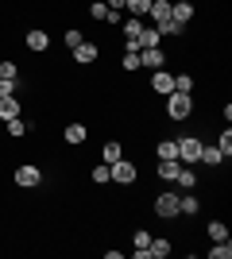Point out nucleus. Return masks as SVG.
Instances as JSON below:
<instances>
[{"label":"nucleus","mask_w":232,"mask_h":259,"mask_svg":"<svg viewBox=\"0 0 232 259\" xmlns=\"http://www.w3.org/2000/svg\"><path fill=\"white\" fill-rule=\"evenodd\" d=\"M23 43H27L31 54H47V51H51V35H47L43 27H31V31L23 35Z\"/></svg>","instance_id":"obj_8"},{"label":"nucleus","mask_w":232,"mask_h":259,"mask_svg":"<svg viewBox=\"0 0 232 259\" xmlns=\"http://www.w3.org/2000/svg\"><path fill=\"white\" fill-rule=\"evenodd\" d=\"M205 236L209 240H228V225H224V221H209V225H205Z\"/></svg>","instance_id":"obj_24"},{"label":"nucleus","mask_w":232,"mask_h":259,"mask_svg":"<svg viewBox=\"0 0 232 259\" xmlns=\"http://www.w3.org/2000/svg\"><path fill=\"white\" fill-rule=\"evenodd\" d=\"M201 213V201L194 190H186V194H178V217H198Z\"/></svg>","instance_id":"obj_11"},{"label":"nucleus","mask_w":232,"mask_h":259,"mask_svg":"<svg viewBox=\"0 0 232 259\" xmlns=\"http://www.w3.org/2000/svg\"><path fill=\"white\" fill-rule=\"evenodd\" d=\"M109 170H112V186H135V178H140V166L132 159H116Z\"/></svg>","instance_id":"obj_5"},{"label":"nucleus","mask_w":232,"mask_h":259,"mask_svg":"<svg viewBox=\"0 0 232 259\" xmlns=\"http://www.w3.org/2000/svg\"><path fill=\"white\" fill-rule=\"evenodd\" d=\"M147 8H151V0H124V12H128V16H140V20H144Z\"/></svg>","instance_id":"obj_25"},{"label":"nucleus","mask_w":232,"mask_h":259,"mask_svg":"<svg viewBox=\"0 0 232 259\" xmlns=\"http://www.w3.org/2000/svg\"><path fill=\"white\" fill-rule=\"evenodd\" d=\"M155 217H159V221H182V217H178V194L174 190H163V194L155 197Z\"/></svg>","instance_id":"obj_4"},{"label":"nucleus","mask_w":232,"mask_h":259,"mask_svg":"<svg viewBox=\"0 0 232 259\" xmlns=\"http://www.w3.org/2000/svg\"><path fill=\"white\" fill-rule=\"evenodd\" d=\"M155 155H159V159H178V143H174V140H159Z\"/></svg>","instance_id":"obj_31"},{"label":"nucleus","mask_w":232,"mask_h":259,"mask_svg":"<svg viewBox=\"0 0 232 259\" xmlns=\"http://www.w3.org/2000/svg\"><path fill=\"white\" fill-rule=\"evenodd\" d=\"M144 47H163V35H159V27H144V31L135 35L132 51H144Z\"/></svg>","instance_id":"obj_13"},{"label":"nucleus","mask_w":232,"mask_h":259,"mask_svg":"<svg viewBox=\"0 0 232 259\" xmlns=\"http://www.w3.org/2000/svg\"><path fill=\"white\" fill-rule=\"evenodd\" d=\"M174 93H194V74H174Z\"/></svg>","instance_id":"obj_33"},{"label":"nucleus","mask_w":232,"mask_h":259,"mask_svg":"<svg viewBox=\"0 0 232 259\" xmlns=\"http://www.w3.org/2000/svg\"><path fill=\"white\" fill-rule=\"evenodd\" d=\"M0 77H4V81H20V62L4 58V62H0Z\"/></svg>","instance_id":"obj_29"},{"label":"nucleus","mask_w":232,"mask_h":259,"mask_svg":"<svg viewBox=\"0 0 232 259\" xmlns=\"http://www.w3.org/2000/svg\"><path fill=\"white\" fill-rule=\"evenodd\" d=\"M16 89H20V81H4L0 77V97H16Z\"/></svg>","instance_id":"obj_35"},{"label":"nucleus","mask_w":232,"mask_h":259,"mask_svg":"<svg viewBox=\"0 0 232 259\" xmlns=\"http://www.w3.org/2000/svg\"><path fill=\"white\" fill-rule=\"evenodd\" d=\"M190 116H194V93H166V120L182 124Z\"/></svg>","instance_id":"obj_2"},{"label":"nucleus","mask_w":232,"mask_h":259,"mask_svg":"<svg viewBox=\"0 0 232 259\" xmlns=\"http://www.w3.org/2000/svg\"><path fill=\"white\" fill-rule=\"evenodd\" d=\"M198 162H205V166H221L224 155H221V147H217V143H201V159H198Z\"/></svg>","instance_id":"obj_16"},{"label":"nucleus","mask_w":232,"mask_h":259,"mask_svg":"<svg viewBox=\"0 0 232 259\" xmlns=\"http://www.w3.org/2000/svg\"><path fill=\"white\" fill-rule=\"evenodd\" d=\"M89 178H93V186H112V170L105 166V162H97V166L89 170Z\"/></svg>","instance_id":"obj_23"},{"label":"nucleus","mask_w":232,"mask_h":259,"mask_svg":"<svg viewBox=\"0 0 232 259\" xmlns=\"http://www.w3.org/2000/svg\"><path fill=\"white\" fill-rule=\"evenodd\" d=\"M116 159H124V147H120V140H109L105 147H101V162H105V166H112Z\"/></svg>","instance_id":"obj_17"},{"label":"nucleus","mask_w":232,"mask_h":259,"mask_svg":"<svg viewBox=\"0 0 232 259\" xmlns=\"http://www.w3.org/2000/svg\"><path fill=\"white\" fill-rule=\"evenodd\" d=\"M147 244H151V232H147V228H135L132 232V248H147Z\"/></svg>","instance_id":"obj_34"},{"label":"nucleus","mask_w":232,"mask_h":259,"mask_svg":"<svg viewBox=\"0 0 232 259\" xmlns=\"http://www.w3.org/2000/svg\"><path fill=\"white\" fill-rule=\"evenodd\" d=\"M4 128H8V136H12V140H23L31 124H27V120H23V116H16V120H4Z\"/></svg>","instance_id":"obj_21"},{"label":"nucleus","mask_w":232,"mask_h":259,"mask_svg":"<svg viewBox=\"0 0 232 259\" xmlns=\"http://www.w3.org/2000/svg\"><path fill=\"white\" fill-rule=\"evenodd\" d=\"M62 43H66V51H74L77 43H85V31H81V27H74V23H70L66 31H62Z\"/></svg>","instance_id":"obj_22"},{"label":"nucleus","mask_w":232,"mask_h":259,"mask_svg":"<svg viewBox=\"0 0 232 259\" xmlns=\"http://www.w3.org/2000/svg\"><path fill=\"white\" fill-rule=\"evenodd\" d=\"M178 186H182V190H194V186H198V174H194V166H182V170H178V178H174Z\"/></svg>","instance_id":"obj_28"},{"label":"nucleus","mask_w":232,"mask_h":259,"mask_svg":"<svg viewBox=\"0 0 232 259\" xmlns=\"http://www.w3.org/2000/svg\"><path fill=\"white\" fill-rule=\"evenodd\" d=\"M147 16H151L155 23L170 20V0H151V8H147Z\"/></svg>","instance_id":"obj_19"},{"label":"nucleus","mask_w":232,"mask_h":259,"mask_svg":"<svg viewBox=\"0 0 232 259\" xmlns=\"http://www.w3.org/2000/svg\"><path fill=\"white\" fill-rule=\"evenodd\" d=\"M97 58H101V47H97V43H89V39H85V43L74 47V62H77V66H93Z\"/></svg>","instance_id":"obj_9"},{"label":"nucleus","mask_w":232,"mask_h":259,"mask_svg":"<svg viewBox=\"0 0 232 259\" xmlns=\"http://www.w3.org/2000/svg\"><path fill=\"white\" fill-rule=\"evenodd\" d=\"M170 248H174V244H170L166 236H151V244H147L151 259H166V255H170Z\"/></svg>","instance_id":"obj_18"},{"label":"nucleus","mask_w":232,"mask_h":259,"mask_svg":"<svg viewBox=\"0 0 232 259\" xmlns=\"http://www.w3.org/2000/svg\"><path fill=\"white\" fill-rule=\"evenodd\" d=\"M166 62H170V58H166L163 47H144V51H140V70H163Z\"/></svg>","instance_id":"obj_6"},{"label":"nucleus","mask_w":232,"mask_h":259,"mask_svg":"<svg viewBox=\"0 0 232 259\" xmlns=\"http://www.w3.org/2000/svg\"><path fill=\"white\" fill-rule=\"evenodd\" d=\"M178 170H182V162H178V159H159V166H155V174H159L163 182H174Z\"/></svg>","instance_id":"obj_15"},{"label":"nucleus","mask_w":232,"mask_h":259,"mask_svg":"<svg viewBox=\"0 0 232 259\" xmlns=\"http://www.w3.org/2000/svg\"><path fill=\"white\" fill-rule=\"evenodd\" d=\"M155 27H159L163 39H178V35H186V27H182L178 20H163V23H155Z\"/></svg>","instance_id":"obj_20"},{"label":"nucleus","mask_w":232,"mask_h":259,"mask_svg":"<svg viewBox=\"0 0 232 259\" xmlns=\"http://www.w3.org/2000/svg\"><path fill=\"white\" fill-rule=\"evenodd\" d=\"M43 166L39 162H20L16 170H12V186H20V190H39L43 186Z\"/></svg>","instance_id":"obj_1"},{"label":"nucleus","mask_w":232,"mask_h":259,"mask_svg":"<svg viewBox=\"0 0 232 259\" xmlns=\"http://www.w3.org/2000/svg\"><path fill=\"white\" fill-rule=\"evenodd\" d=\"M62 140H66L70 147H81V143L89 140V128H85V124H77V120H70L66 128H62Z\"/></svg>","instance_id":"obj_10"},{"label":"nucleus","mask_w":232,"mask_h":259,"mask_svg":"<svg viewBox=\"0 0 232 259\" xmlns=\"http://www.w3.org/2000/svg\"><path fill=\"white\" fill-rule=\"evenodd\" d=\"M89 20L105 23V20H109V4H105V0H93V4H89Z\"/></svg>","instance_id":"obj_32"},{"label":"nucleus","mask_w":232,"mask_h":259,"mask_svg":"<svg viewBox=\"0 0 232 259\" xmlns=\"http://www.w3.org/2000/svg\"><path fill=\"white\" fill-rule=\"evenodd\" d=\"M151 93H159V97H166V93H174V74L170 70H151Z\"/></svg>","instance_id":"obj_7"},{"label":"nucleus","mask_w":232,"mask_h":259,"mask_svg":"<svg viewBox=\"0 0 232 259\" xmlns=\"http://www.w3.org/2000/svg\"><path fill=\"white\" fill-rule=\"evenodd\" d=\"M174 143H178V162H182V166H198V159H201V140L198 136H174Z\"/></svg>","instance_id":"obj_3"},{"label":"nucleus","mask_w":232,"mask_h":259,"mask_svg":"<svg viewBox=\"0 0 232 259\" xmlns=\"http://www.w3.org/2000/svg\"><path fill=\"white\" fill-rule=\"evenodd\" d=\"M209 259H232V244H228V240H213Z\"/></svg>","instance_id":"obj_27"},{"label":"nucleus","mask_w":232,"mask_h":259,"mask_svg":"<svg viewBox=\"0 0 232 259\" xmlns=\"http://www.w3.org/2000/svg\"><path fill=\"white\" fill-rule=\"evenodd\" d=\"M120 70H124V74H135V70H140V51H124Z\"/></svg>","instance_id":"obj_30"},{"label":"nucleus","mask_w":232,"mask_h":259,"mask_svg":"<svg viewBox=\"0 0 232 259\" xmlns=\"http://www.w3.org/2000/svg\"><path fill=\"white\" fill-rule=\"evenodd\" d=\"M170 20H178L186 27V23L194 20V0H170Z\"/></svg>","instance_id":"obj_12"},{"label":"nucleus","mask_w":232,"mask_h":259,"mask_svg":"<svg viewBox=\"0 0 232 259\" xmlns=\"http://www.w3.org/2000/svg\"><path fill=\"white\" fill-rule=\"evenodd\" d=\"M16 116H23L20 97H0V124H4V120H16Z\"/></svg>","instance_id":"obj_14"},{"label":"nucleus","mask_w":232,"mask_h":259,"mask_svg":"<svg viewBox=\"0 0 232 259\" xmlns=\"http://www.w3.org/2000/svg\"><path fill=\"white\" fill-rule=\"evenodd\" d=\"M217 147H221V155H224V159L232 155V128H228V124H224V128L217 132Z\"/></svg>","instance_id":"obj_26"}]
</instances>
